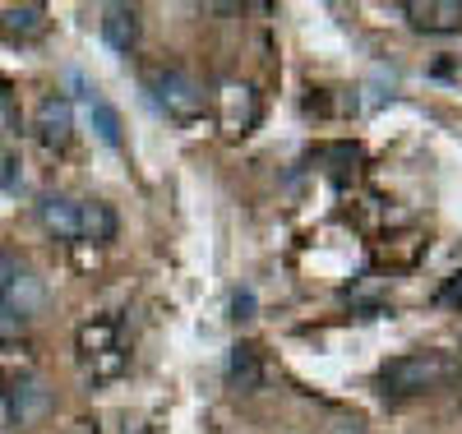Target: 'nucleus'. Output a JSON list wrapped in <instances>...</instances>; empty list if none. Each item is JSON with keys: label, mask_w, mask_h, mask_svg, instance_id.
I'll return each instance as SVG.
<instances>
[{"label": "nucleus", "mask_w": 462, "mask_h": 434, "mask_svg": "<svg viewBox=\"0 0 462 434\" xmlns=\"http://www.w3.org/2000/svg\"><path fill=\"white\" fill-rule=\"evenodd\" d=\"M462 383V356L453 351H407L379 365V388L389 398H426Z\"/></svg>", "instance_id": "obj_1"}, {"label": "nucleus", "mask_w": 462, "mask_h": 434, "mask_svg": "<svg viewBox=\"0 0 462 434\" xmlns=\"http://www.w3.org/2000/svg\"><path fill=\"white\" fill-rule=\"evenodd\" d=\"M74 361H79V374H84L93 388L121 379L125 365H130V342H125L121 319L102 314V319L79 324V333H74Z\"/></svg>", "instance_id": "obj_2"}, {"label": "nucleus", "mask_w": 462, "mask_h": 434, "mask_svg": "<svg viewBox=\"0 0 462 434\" xmlns=\"http://www.w3.org/2000/svg\"><path fill=\"white\" fill-rule=\"evenodd\" d=\"M148 93H152V102H158V111L162 115H171V121H199V115L208 111V93H204V84L189 69H180V65H158L148 74Z\"/></svg>", "instance_id": "obj_3"}, {"label": "nucleus", "mask_w": 462, "mask_h": 434, "mask_svg": "<svg viewBox=\"0 0 462 434\" xmlns=\"http://www.w3.org/2000/svg\"><path fill=\"white\" fill-rule=\"evenodd\" d=\"M47 291H42V278L32 272V263L14 250H0V305L19 309L23 319H37Z\"/></svg>", "instance_id": "obj_4"}, {"label": "nucleus", "mask_w": 462, "mask_h": 434, "mask_svg": "<svg viewBox=\"0 0 462 434\" xmlns=\"http://www.w3.org/2000/svg\"><path fill=\"white\" fill-rule=\"evenodd\" d=\"M32 134L47 152H65L74 143V106L65 93H47L32 111Z\"/></svg>", "instance_id": "obj_5"}, {"label": "nucleus", "mask_w": 462, "mask_h": 434, "mask_svg": "<svg viewBox=\"0 0 462 434\" xmlns=\"http://www.w3.org/2000/svg\"><path fill=\"white\" fill-rule=\"evenodd\" d=\"M5 411L14 425H32L51 411V388L37 379V374H14L5 388Z\"/></svg>", "instance_id": "obj_6"}, {"label": "nucleus", "mask_w": 462, "mask_h": 434, "mask_svg": "<svg viewBox=\"0 0 462 434\" xmlns=\"http://www.w3.org/2000/svg\"><path fill=\"white\" fill-rule=\"evenodd\" d=\"M217 115L226 134H250L259 121V97L250 84H222L217 88Z\"/></svg>", "instance_id": "obj_7"}, {"label": "nucleus", "mask_w": 462, "mask_h": 434, "mask_svg": "<svg viewBox=\"0 0 462 434\" xmlns=\"http://www.w3.org/2000/svg\"><path fill=\"white\" fill-rule=\"evenodd\" d=\"M37 222L56 241L79 245V199H69V194H42L37 199Z\"/></svg>", "instance_id": "obj_8"}, {"label": "nucleus", "mask_w": 462, "mask_h": 434, "mask_svg": "<svg viewBox=\"0 0 462 434\" xmlns=\"http://www.w3.org/2000/svg\"><path fill=\"white\" fill-rule=\"evenodd\" d=\"M402 14L416 32H457L462 28V0H407Z\"/></svg>", "instance_id": "obj_9"}, {"label": "nucleus", "mask_w": 462, "mask_h": 434, "mask_svg": "<svg viewBox=\"0 0 462 434\" xmlns=\"http://www.w3.org/2000/svg\"><path fill=\"white\" fill-rule=\"evenodd\" d=\"M121 231V217L106 199H79V245H106Z\"/></svg>", "instance_id": "obj_10"}, {"label": "nucleus", "mask_w": 462, "mask_h": 434, "mask_svg": "<svg viewBox=\"0 0 462 434\" xmlns=\"http://www.w3.org/2000/svg\"><path fill=\"white\" fill-rule=\"evenodd\" d=\"M102 37L116 56H130L139 47V10L134 5H106L102 10Z\"/></svg>", "instance_id": "obj_11"}, {"label": "nucleus", "mask_w": 462, "mask_h": 434, "mask_svg": "<svg viewBox=\"0 0 462 434\" xmlns=\"http://www.w3.org/2000/svg\"><path fill=\"white\" fill-rule=\"evenodd\" d=\"M47 5H10L0 10V37L5 42H37L47 32Z\"/></svg>", "instance_id": "obj_12"}, {"label": "nucleus", "mask_w": 462, "mask_h": 434, "mask_svg": "<svg viewBox=\"0 0 462 434\" xmlns=\"http://www.w3.org/2000/svg\"><path fill=\"white\" fill-rule=\"evenodd\" d=\"M226 379L236 383L241 392H259L263 388V379H268V365H263V351L259 346H236L231 351V361H226Z\"/></svg>", "instance_id": "obj_13"}, {"label": "nucleus", "mask_w": 462, "mask_h": 434, "mask_svg": "<svg viewBox=\"0 0 462 434\" xmlns=\"http://www.w3.org/2000/svg\"><path fill=\"white\" fill-rule=\"evenodd\" d=\"M84 102H88V121H93L97 139H102L106 148H121V139H125V134H121V111H116L97 88H88V93H84Z\"/></svg>", "instance_id": "obj_14"}, {"label": "nucleus", "mask_w": 462, "mask_h": 434, "mask_svg": "<svg viewBox=\"0 0 462 434\" xmlns=\"http://www.w3.org/2000/svg\"><path fill=\"white\" fill-rule=\"evenodd\" d=\"M28 328H32V319H23V314H19V309H10V305H0V346L23 342V337H28Z\"/></svg>", "instance_id": "obj_15"}, {"label": "nucleus", "mask_w": 462, "mask_h": 434, "mask_svg": "<svg viewBox=\"0 0 462 434\" xmlns=\"http://www.w3.org/2000/svg\"><path fill=\"white\" fill-rule=\"evenodd\" d=\"M435 300H439V305H462V272H453V278L435 291Z\"/></svg>", "instance_id": "obj_16"}, {"label": "nucleus", "mask_w": 462, "mask_h": 434, "mask_svg": "<svg viewBox=\"0 0 462 434\" xmlns=\"http://www.w3.org/2000/svg\"><path fill=\"white\" fill-rule=\"evenodd\" d=\"M0 121H14V88H10V78H0Z\"/></svg>", "instance_id": "obj_17"}, {"label": "nucleus", "mask_w": 462, "mask_h": 434, "mask_svg": "<svg viewBox=\"0 0 462 434\" xmlns=\"http://www.w3.org/2000/svg\"><path fill=\"white\" fill-rule=\"evenodd\" d=\"M231 309H236V319H250V309H254V296H250V291H236V300H231Z\"/></svg>", "instance_id": "obj_18"}, {"label": "nucleus", "mask_w": 462, "mask_h": 434, "mask_svg": "<svg viewBox=\"0 0 462 434\" xmlns=\"http://www.w3.org/2000/svg\"><path fill=\"white\" fill-rule=\"evenodd\" d=\"M328 434H365V429H361V425H356V420H337V425H333V429H328Z\"/></svg>", "instance_id": "obj_19"}, {"label": "nucleus", "mask_w": 462, "mask_h": 434, "mask_svg": "<svg viewBox=\"0 0 462 434\" xmlns=\"http://www.w3.org/2000/svg\"><path fill=\"white\" fill-rule=\"evenodd\" d=\"M65 434H102V429H97V425H93V420H74V425H69V429H65Z\"/></svg>", "instance_id": "obj_20"}]
</instances>
